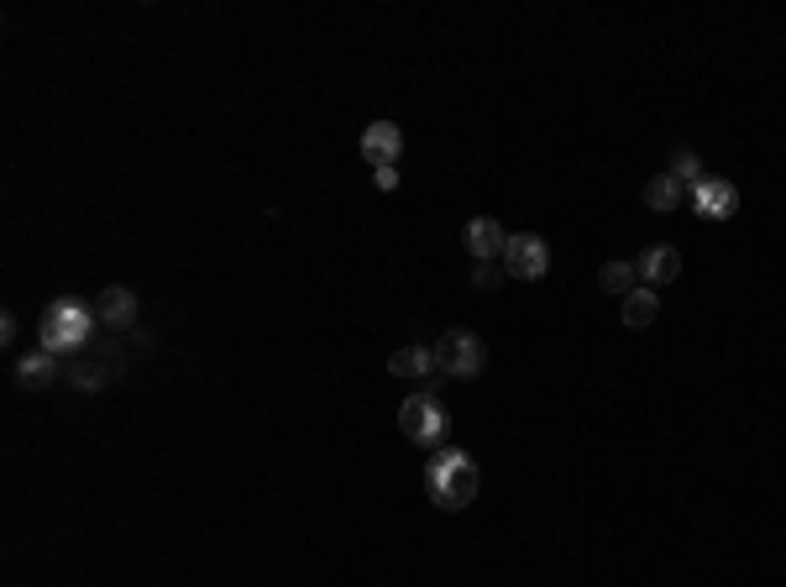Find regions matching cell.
I'll return each instance as SVG.
<instances>
[{"mask_svg": "<svg viewBox=\"0 0 786 587\" xmlns=\"http://www.w3.org/2000/svg\"><path fill=\"white\" fill-rule=\"evenodd\" d=\"M478 488H483V472L478 462L467 457L462 446H441L430 462H425V493H430V504L436 509H467L478 499Z\"/></svg>", "mask_w": 786, "mask_h": 587, "instance_id": "1", "label": "cell"}, {"mask_svg": "<svg viewBox=\"0 0 786 587\" xmlns=\"http://www.w3.org/2000/svg\"><path fill=\"white\" fill-rule=\"evenodd\" d=\"M95 325H101V315H95V304H80V300H53L48 310H42V346L53 352V357H80L84 346L95 342Z\"/></svg>", "mask_w": 786, "mask_h": 587, "instance_id": "2", "label": "cell"}, {"mask_svg": "<svg viewBox=\"0 0 786 587\" xmlns=\"http://www.w3.org/2000/svg\"><path fill=\"white\" fill-rule=\"evenodd\" d=\"M446 409H441V399L430 394V388H415L409 399L399 405V430L409 436L415 446H430V451H441V441H446Z\"/></svg>", "mask_w": 786, "mask_h": 587, "instance_id": "3", "label": "cell"}, {"mask_svg": "<svg viewBox=\"0 0 786 587\" xmlns=\"http://www.w3.org/2000/svg\"><path fill=\"white\" fill-rule=\"evenodd\" d=\"M488 363V346L478 331H467V325H451L441 342H436V367H441V378H478Z\"/></svg>", "mask_w": 786, "mask_h": 587, "instance_id": "4", "label": "cell"}, {"mask_svg": "<svg viewBox=\"0 0 786 587\" xmlns=\"http://www.w3.org/2000/svg\"><path fill=\"white\" fill-rule=\"evenodd\" d=\"M504 268H509V279H524V284L545 279V268H551V247H545V237H535V231H520V237H509Z\"/></svg>", "mask_w": 786, "mask_h": 587, "instance_id": "5", "label": "cell"}, {"mask_svg": "<svg viewBox=\"0 0 786 587\" xmlns=\"http://www.w3.org/2000/svg\"><path fill=\"white\" fill-rule=\"evenodd\" d=\"M388 373L394 378H420L430 394H436V384H441V367H436V346H420V342H409L399 346L394 357H388Z\"/></svg>", "mask_w": 786, "mask_h": 587, "instance_id": "6", "label": "cell"}, {"mask_svg": "<svg viewBox=\"0 0 786 587\" xmlns=\"http://www.w3.org/2000/svg\"><path fill=\"white\" fill-rule=\"evenodd\" d=\"M692 205H698L703 221H729V216L740 210V189L729 179H713V174H708L703 184H692Z\"/></svg>", "mask_w": 786, "mask_h": 587, "instance_id": "7", "label": "cell"}, {"mask_svg": "<svg viewBox=\"0 0 786 587\" xmlns=\"http://www.w3.org/2000/svg\"><path fill=\"white\" fill-rule=\"evenodd\" d=\"M399 153H404V132L394 122H373L363 132V158L373 174L378 168H399Z\"/></svg>", "mask_w": 786, "mask_h": 587, "instance_id": "8", "label": "cell"}, {"mask_svg": "<svg viewBox=\"0 0 786 587\" xmlns=\"http://www.w3.org/2000/svg\"><path fill=\"white\" fill-rule=\"evenodd\" d=\"M462 242L467 252L478 258V263H504V247H509V231L493 216H478V221H467L462 231Z\"/></svg>", "mask_w": 786, "mask_h": 587, "instance_id": "9", "label": "cell"}, {"mask_svg": "<svg viewBox=\"0 0 786 587\" xmlns=\"http://www.w3.org/2000/svg\"><path fill=\"white\" fill-rule=\"evenodd\" d=\"M95 315H101V325H111V331H137V294H132L126 284L101 289Z\"/></svg>", "mask_w": 786, "mask_h": 587, "instance_id": "10", "label": "cell"}, {"mask_svg": "<svg viewBox=\"0 0 786 587\" xmlns=\"http://www.w3.org/2000/svg\"><path fill=\"white\" fill-rule=\"evenodd\" d=\"M635 268H640V284L646 289H661V284H671L677 273H682V252L677 247H646L640 258H635Z\"/></svg>", "mask_w": 786, "mask_h": 587, "instance_id": "11", "label": "cell"}, {"mask_svg": "<svg viewBox=\"0 0 786 587\" xmlns=\"http://www.w3.org/2000/svg\"><path fill=\"white\" fill-rule=\"evenodd\" d=\"M63 378H69L74 388H80V394H101V388L111 384V378H122V367H111L105 357H74Z\"/></svg>", "mask_w": 786, "mask_h": 587, "instance_id": "12", "label": "cell"}, {"mask_svg": "<svg viewBox=\"0 0 786 587\" xmlns=\"http://www.w3.org/2000/svg\"><path fill=\"white\" fill-rule=\"evenodd\" d=\"M53 378H63V367H59V357H53L48 346L27 352V357L17 363V384H21V388H48Z\"/></svg>", "mask_w": 786, "mask_h": 587, "instance_id": "13", "label": "cell"}, {"mask_svg": "<svg viewBox=\"0 0 786 587\" xmlns=\"http://www.w3.org/2000/svg\"><path fill=\"white\" fill-rule=\"evenodd\" d=\"M656 315H661V294H656V289H646V284L619 300V321H625L629 331H646V325H656Z\"/></svg>", "mask_w": 786, "mask_h": 587, "instance_id": "14", "label": "cell"}, {"mask_svg": "<svg viewBox=\"0 0 786 587\" xmlns=\"http://www.w3.org/2000/svg\"><path fill=\"white\" fill-rule=\"evenodd\" d=\"M692 195L677 174H656V179L646 184V210H656V216H671V210H682V200Z\"/></svg>", "mask_w": 786, "mask_h": 587, "instance_id": "15", "label": "cell"}, {"mask_svg": "<svg viewBox=\"0 0 786 587\" xmlns=\"http://www.w3.org/2000/svg\"><path fill=\"white\" fill-rule=\"evenodd\" d=\"M598 289H604V294H614V300H625V294H635V289H640V268L614 258V263L598 268Z\"/></svg>", "mask_w": 786, "mask_h": 587, "instance_id": "16", "label": "cell"}, {"mask_svg": "<svg viewBox=\"0 0 786 587\" xmlns=\"http://www.w3.org/2000/svg\"><path fill=\"white\" fill-rule=\"evenodd\" d=\"M666 174H677V179H682L687 189L708 179V174H703V158H698L692 147H677V153H671V168H666Z\"/></svg>", "mask_w": 786, "mask_h": 587, "instance_id": "17", "label": "cell"}, {"mask_svg": "<svg viewBox=\"0 0 786 587\" xmlns=\"http://www.w3.org/2000/svg\"><path fill=\"white\" fill-rule=\"evenodd\" d=\"M504 279H509L504 263H478V268H472V284H478V289H499Z\"/></svg>", "mask_w": 786, "mask_h": 587, "instance_id": "18", "label": "cell"}, {"mask_svg": "<svg viewBox=\"0 0 786 587\" xmlns=\"http://www.w3.org/2000/svg\"><path fill=\"white\" fill-rule=\"evenodd\" d=\"M17 331H21V325H17V315H11V310H6V315H0V342L11 346V342H17Z\"/></svg>", "mask_w": 786, "mask_h": 587, "instance_id": "19", "label": "cell"}, {"mask_svg": "<svg viewBox=\"0 0 786 587\" xmlns=\"http://www.w3.org/2000/svg\"><path fill=\"white\" fill-rule=\"evenodd\" d=\"M373 184H378V189H399V168H378Z\"/></svg>", "mask_w": 786, "mask_h": 587, "instance_id": "20", "label": "cell"}]
</instances>
